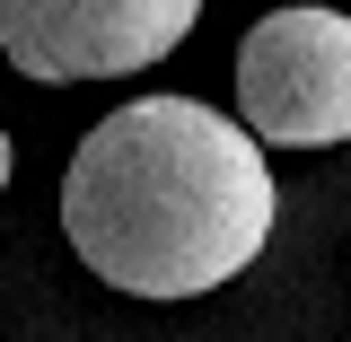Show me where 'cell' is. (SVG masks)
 I'll list each match as a JSON object with an SVG mask.
<instances>
[{"mask_svg": "<svg viewBox=\"0 0 351 342\" xmlns=\"http://www.w3.org/2000/svg\"><path fill=\"white\" fill-rule=\"evenodd\" d=\"M281 184L263 141L202 97H141L88 132L62 175L71 255L132 299H202L272 246Z\"/></svg>", "mask_w": 351, "mask_h": 342, "instance_id": "1", "label": "cell"}, {"mask_svg": "<svg viewBox=\"0 0 351 342\" xmlns=\"http://www.w3.org/2000/svg\"><path fill=\"white\" fill-rule=\"evenodd\" d=\"M237 114L263 149H334L351 141V18L343 9H272L237 44Z\"/></svg>", "mask_w": 351, "mask_h": 342, "instance_id": "2", "label": "cell"}, {"mask_svg": "<svg viewBox=\"0 0 351 342\" xmlns=\"http://www.w3.org/2000/svg\"><path fill=\"white\" fill-rule=\"evenodd\" d=\"M0 193H9V132H0Z\"/></svg>", "mask_w": 351, "mask_h": 342, "instance_id": "4", "label": "cell"}, {"mask_svg": "<svg viewBox=\"0 0 351 342\" xmlns=\"http://www.w3.org/2000/svg\"><path fill=\"white\" fill-rule=\"evenodd\" d=\"M202 0H0V53L9 71L44 88L71 80H132L193 36Z\"/></svg>", "mask_w": 351, "mask_h": 342, "instance_id": "3", "label": "cell"}]
</instances>
